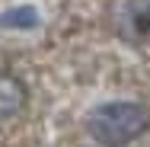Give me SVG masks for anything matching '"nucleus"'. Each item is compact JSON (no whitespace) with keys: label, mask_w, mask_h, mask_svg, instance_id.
Segmentation results:
<instances>
[{"label":"nucleus","mask_w":150,"mask_h":147,"mask_svg":"<svg viewBox=\"0 0 150 147\" xmlns=\"http://www.w3.org/2000/svg\"><path fill=\"white\" fill-rule=\"evenodd\" d=\"M147 128V112L137 102H109L90 115V131L102 147H125Z\"/></svg>","instance_id":"1"},{"label":"nucleus","mask_w":150,"mask_h":147,"mask_svg":"<svg viewBox=\"0 0 150 147\" xmlns=\"http://www.w3.org/2000/svg\"><path fill=\"white\" fill-rule=\"evenodd\" d=\"M26 106V87L19 77L0 70V121L3 118H13L19 109Z\"/></svg>","instance_id":"2"},{"label":"nucleus","mask_w":150,"mask_h":147,"mask_svg":"<svg viewBox=\"0 0 150 147\" xmlns=\"http://www.w3.org/2000/svg\"><path fill=\"white\" fill-rule=\"evenodd\" d=\"M144 29H147V35H150V6H147V16H144Z\"/></svg>","instance_id":"3"}]
</instances>
